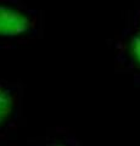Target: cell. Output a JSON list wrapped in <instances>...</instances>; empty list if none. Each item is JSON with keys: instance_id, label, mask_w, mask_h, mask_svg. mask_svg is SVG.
<instances>
[{"instance_id": "obj_3", "label": "cell", "mask_w": 140, "mask_h": 146, "mask_svg": "<svg viewBox=\"0 0 140 146\" xmlns=\"http://www.w3.org/2000/svg\"><path fill=\"white\" fill-rule=\"evenodd\" d=\"M25 88L21 82L0 76V139L19 127L23 113Z\"/></svg>"}, {"instance_id": "obj_4", "label": "cell", "mask_w": 140, "mask_h": 146, "mask_svg": "<svg viewBox=\"0 0 140 146\" xmlns=\"http://www.w3.org/2000/svg\"><path fill=\"white\" fill-rule=\"evenodd\" d=\"M21 146H87L74 134L67 130H56L54 133L28 140Z\"/></svg>"}, {"instance_id": "obj_1", "label": "cell", "mask_w": 140, "mask_h": 146, "mask_svg": "<svg viewBox=\"0 0 140 146\" xmlns=\"http://www.w3.org/2000/svg\"><path fill=\"white\" fill-rule=\"evenodd\" d=\"M45 16L25 0H0V49H15L44 34Z\"/></svg>"}, {"instance_id": "obj_2", "label": "cell", "mask_w": 140, "mask_h": 146, "mask_svg": "<svg viewBox=\"0 0 140 146\" xmlns=\"http://www.w3.org/2000/svg\"><path fill=\"white\" fill-rule=\"evenodd\" d=\"M117 70L132 77L140 86V5L125 16L124 25L113 43Z\"/></svg>"}]
</instances>
